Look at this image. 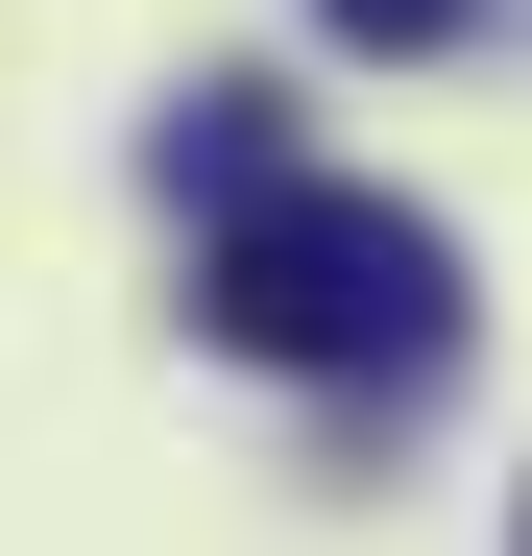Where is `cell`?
<instances>
[{
	"label": "cell",
	"mask_w": 532,
	"mask_h": 556,
	"mask_svg": "<svg viewBox=\"0 0 532 556\" xmlns=\"http://www.w3.org/2000/svg\"><path fill=\"white\" fill-rule=\"evenodd\" d=\"M484 0H339V49H460Z\"/></svg>",
	"instance_id": "cell-3"
},
{
	"label": "cell",
	"mask_w": 532,
	"mask_h": 556,
	"mask_svg": "<svg viewBox=\"0 0 532 556\" xmlns=\"http://www.w3.org/2000/svg\"><path fill=\"white\" fill-rule=\"evenodd\" d=\"M194 339L291 363V388H411V363H460V242L411 194L266 169V194H218V242H194Z\"/></svg>",
	"instance_id": "cell-1"
},
{
	"label": "cell",
	"mask_w": 532,
	"mask_h": 556,
	"mask_svg": "<svg viewBox=\"0 0 532 556\" xmlns=\"http://www.w3.org/2000/svg\"><path fill=\"white\" fill-rule=\"evenodd\" d=\"M145 169H169V194L218 218V194H266V169H291V98H266V73H194V98H169V146H145Z\"/></svg>",
	"instance_id": "cell-2"
}]
</instances>
